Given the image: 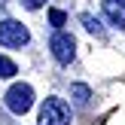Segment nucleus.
<instances>
[{"label": "nucleus", "mask_w": 125, "mask_h": 125, "mask_svg": "<svg viewBox=\"0 0 125 125\" xmlns=\"http://www.w3.org/2000/svg\"><path fill=\"white\" fill-rule=\"evenodd\" d=\"M31 104H34V89H31L28 83H15L9 92H6V107H9V113L24 116L31 110Z\"/></svg>", "instance_id": "obj_1"}, {"label": "nucleus", "mask_w": 125, "mask_h": 125, "mask_svg": "<svg viewBox=\"0 0 125 125\" xmlns=\"http://www.w3.org/2000/svg\"><path fill=\"white\" fill-rule=\"evenodd\" d=\"M70 122V110L61 98H46L40 107V125H67Z\"/></svg>", "instance_id": "obj_2"}, {"label": "nucleus", "mask_w": 125, "mask_h": 125, "mask_svg": "<svg viewBox=\"0 0 125 125\" xmlns=\"http://www.w3.org/2000/svg\"><path fill=\"white\" fill-rule=\"evenodd\" d=\"M49 49H52V55H55L58 64H70L73 55H76V40H73L67 31H55L52 40H49Z\"/></svg>", "instance_id": "obj_3"}, {"label": "nucleus", "mask_w": 125, "mask_h": 125, "mask_svg": "<svg viewBox=\"0 0 125 125\" xmlns=\"http://www.w3.org/2000/svg\"><path fill=\"white\" fill-rule=\"evenodd\" d=\"M31 40L28 28H24L21 21H12V18H6V21H0V46H24V43Z\"/></svg>", "instance_id": "obj_4"}, {"label": "nucleus", "mask_w": 125, "mask_h": 125, "mask_svg": "<svg viewBox=\"0 0 125 125\" xmlns=\"http://www.w3.org/2000/svg\"><path fill=\"white\" fill-rule=\"evenodd\" d=\"M104 15H107L113 24L125 28V3L122 0H104Z\"/></svg>", "instance_id": "obj_5"}, {"label": "nucleus", "mask_w": 125, "mask_h": 125, "mask_svg": "<svg viewBox=\"0 0 125 125\" xmlns=\"http://www.w3.org/2000/svg\"><path fill=\"white\" fill-rule=\"evenodd\" d=\"M79 21H83V24H85V31H92L95 37H104V28H101V21H98V18L92 15V12H83V15H79Z\"/></svg>", "instance_id": "obj_6"}, {"label": "nucleus", "mask_w": 125, "mask_h": 125, "mask_svg": "<svg viewBox=\"0 0 125 125\" xmlns=\"http://www.w3.org/2000/svg\"><path fill=\"white\" fill-rule=\"evenodd\" d=\"M73 101H76L79 104V107H85V104H89V98H92V92H89V85H83V83H76V85H73Z\"/></svg>", "instance_id": "obj_7"}, {"label": "nucleus", "mask_w": 125, "mask_h": 125, "mask_svg": "<svg viewBox=\"0 0 125 125\" xmlns=\"http://www.w3.org/2000/svg\"><path fill=\"white\" fill-rule=\"evenodd\" d=\"M0 76H3V79L15 76V64H12L9 58H3V55H0Z\"/></svg>", "instance_id": "obj_8"}, {"label": "nucleus", "mask_w": 125, "mask_h": 125, "mask_svg": "<svg viewBox=\"0 0 125 125\" xmlns=\"http://www.w3.org/2000/svg\"><path fill=\"white\" fill-rule=\"evenodd\" d=\"M49 21H52V24H55V28H58V31H61V24H64V21H67V15H64V12H61V9H49Z\"/></svg>", "instance_id": "obj_9"}, {"label": "nucleus", "mask_w": 125, "mask_h": 125, "mask_svg": "<svg viewBox=\"0 0 125 125\" xmlns=\"http://www.w3.org/2000/svg\"><path fill=\"white\" fill-rule=\"evenodd\" d=\"M21 3H24V6H28V9H40V6H43V3H46V0H21Z\"/></svg>", "instance_id": "obj_10"}, {"label": "nucleus", "mask_w": 125, "mask_h": 125, "mask_svg": "<svg viewBox=\"0 0 125 125\" xmlns=\"http://www.w3.org/2000/svg\"><path fill=\"white\" fill-rule=\"evenodd\" d=\"M122 3H125V0H122Z\"/></svg>", "instance_id": "obj_11"}]
</instances>
